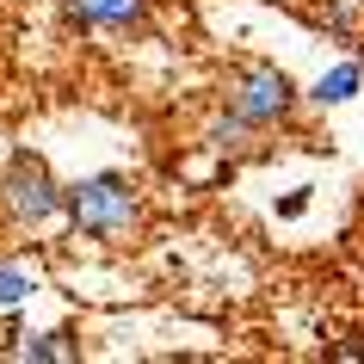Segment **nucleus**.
<instances>
[{
  "mask_svg": "<svg viewBox=\"0 0 364 364\" xmlns=\"http://www.w3.org/2000/svg\"><path fill=\"white\" fill-rule=\"evenodd\" d=\"M62 223L99 247H130L149 223V204L136 192V179H124V173H87V179L62 186Z\"/></svg>",
  "mask_w": 364,
  "mask_h": 364,
  "instance_id": "1",
  "label": "nucleus"
},
{
  "mask_svg": "<svg viewBox=\"0 0 364 364\" xmlns=\"http://www.w3.org/2000/svg\"><path fill=\"white\" fill-rule=\"evenodd\" d=\"M223 105L235 117H247L253 130H284L290 117L303 112V87L290 80V68H278L266 56H247V62H235L229 80H223Z\"/></svg>",
  "mask_w": 364,
  "mask_h": 364,
  "instance_id": "2",
  "label": "nucleus"
},
{
  "mask_svg": "<svg viewBox=\"0 0 364 364\" xmlns=\"http://www.w3.org/2000/svg\"><path fill=\"white\" fill-rule=\"evenodd\" d=\"M0 223L19 235L62 223V179L50 173V161L38 149L6 154V167H0Z\"/></svg>",
  "mask_w": 364,
  "mask_h": 364,
  "instance_id": "3",
  "label": "nucleus"
},
{
  "mask_svg": "<svg viewBox=\"0 0 364 364\" xmlns=\"http://www.w3.org/2000/svg\"><path fill=\"white\" fill-rule=\"evenodd\" d=\"M62 13L80 31H142L154 19V0H62Z\"/></svg>",
  "mask_w": 364,
  "mask_h": 364,
  "instance_id": "4",
  "label": "nucleus"
},
{
  "mask_svg": "<svg viewBox=\"0 0 364 364\" xmlns=\"http://www.w3.org/2000/svg\"><path fill=\"white\" fill-rule=\"evenodd\" d=\"M358 87H364V56L352 50L346 62H333L327 75H315L309 80V105H321V112H333V105H346V99H358Z\"/></svg>",
  "mask_w": 364,
  "mask_h": 364,
  "instance_id": "5",
  "label": "nucleus"
},
{
  "mask_svg": "<svg viewBox=\"0 0 364 364\" xmlns=\"http://www.w3.org/2000/svg\"><path fill=\"white\" fill-rule=\"evenodd\" d=\"M6 358H25V364H75L80 358V340L68 327H43V333H25L19 346H6Z\"/></svg>",
  "mask_w": 364,
  "mask_h": 364,
  "instance_id": "6",
  "label": "nucleus"
},
{
  "mask_svg": "<svg viewBox=\"0 0 364 364\" xmlns=\"http://www.w3.org/2000/svg\"><path fill=\"white\" fill-rule=\"evenodd\" d=\"M309 19L321 25L333 43H352V50L364 56V6H358V0H315Z\"/></svg>",
  "mask_w": 364,
  "mask_h": 364,
  "instance_id": "7",
  "label": "nucleus"
},
{
  "mask_svg": "<svg viewBox=\"0 0 364 364\" xmlns=\"http://www.w3.org/2000/svg\"><path fill=\"white\" fill-rule=\"evenodd\" d=\"M253 136H259V130H253L247 117H235L229 105H223V112L204 124V142H210L216 154H247V149H253Z\"/></svg>",
  "mask_w": 364,
  "mask_h": 364,
  "instance_id": "8",
  "label": "nucleus"
},
{
  "mask_svg": "<svg viewBox=\"0 0 364 364\" xmlns=\"http://www.w3.org/2000/svg\"><path fill=\"white\" fill-rule=\"evenodd\" d=\"M38 296V272L19 266V259H0V309H19Z\"/></svg>",
  "mask_w": 364,
  "mask_h": 364,
  "instance_id": "9",
  "label": "nucleus"
},
{
  "mask_svg": "<svg viewBox=\"0 0 364 364\" xmlns=\"http://www.w3.org/2000/svg\"><path fill=\"white\" fill-rule=\"evenodd\" d=\"M327 358H333V364H364V333H340V340H327Z\"/></svg>",
  "mask_w": 364,
  "mask_h": 364,
  "instance_id": "10",
  "label": "nucleus"
},
{
  "mask_svg": "<svg viewBox=\"0 0 364 364\" xmlns=\"http://www.w3.org/2000/svg\"><path fill=\"white\" fill-rule=\"evenodd\" d=\"M303 210H309V192H290L284 204H278V216H303Z\"/></svg>",
  "mask_w": 364,
  "mask_h": 364,
  "instance_id": "11",
  "label": "nucleus"
},
{
  "mask_svg": "<svg viewBox=\"0 0 364 364\" xmlns=\"http://www.w3.org/2000/svg\"><path fill=\"white\" fill-rule=\"evenodd\" d=\"M358 6H364V0H358Z\"/></svg>",
  "mask_w": 364,
  "mask_h": 364,
  "instance_id": "12",
  "label": "nucleus"
}]
</instances>
